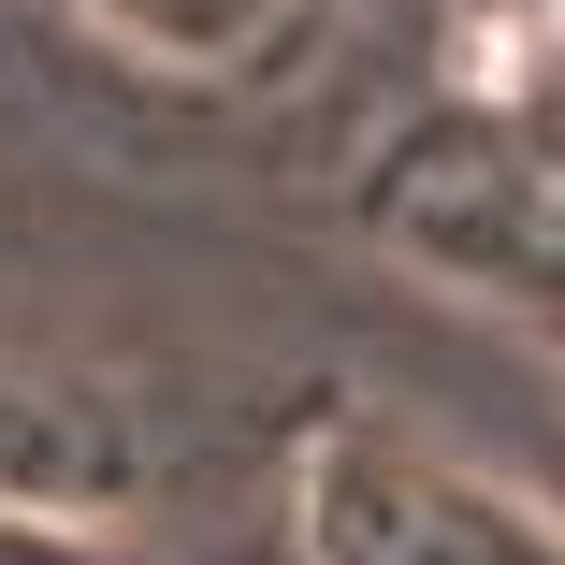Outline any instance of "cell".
<instances>
[{
    "label": "cell",
    "mask_w": 565,
    "mask_h": 565,
    "mask_svg": "<svg viewBox=\"0 0 565 565\" xmlns=\"http://www.w3.org/2000/svg\"><path fill=\"white\" fill-rule=\"evenodd\" d=\"M73 15H102L131 58H174V73H217V58H247L276 30V0H73Z\"/></svg>",
    "instance_id": "obj_2"
},
{
    "label": "cell",
    "mask_w": 565,
    "mask_h": 565,
    "mask_svg": "<svg viewBox=\"0 0 565 565\" xmlns=\"http://www.w3.org/2000/svg\"><path fill=\"white\" fill-rule=\"evenodd\" d=\"M319 565H565V536L392 435H349L319 465Z\"/></svg>",
    "instance_id": "obj_1"
}]
</instances>
